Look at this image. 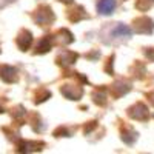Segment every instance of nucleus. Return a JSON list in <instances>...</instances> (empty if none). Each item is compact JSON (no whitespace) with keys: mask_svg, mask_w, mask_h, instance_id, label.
<instances>
[{"mask_svg":"<svg viewBox=\"0 0 154 154\" xmlns=\"http://www.w3.org/2000/svg\"><path fill=\"white\" fill-rule=\"evenodd\" d=\"M32 19H34V22L38 25V26H49V25L54 23L56 16H54L53 9H51V6L42 5V6H38V8L34 11Z\"/></svg>","mask_w":154,"mask_h":154,"instance_id":"nucleus-1","label":"nucleus"},{"mask_svg":"<svg viewBox=\"0 0 154 154\" xmlns=\"http://www.w3.org/2000/svg\"><path fill=\"white\" fill-rule=\"evenodd\" d=\"M128 116L134 120H148L149 119V109L146 108L145 103L137 102L133 106L128 108Z\"/></svg>","mask_w":154,"mask_h":154,"instance_id":"nucleus-2","label":"nucleus"},{"mask_svg":"<svg viewBox=\"0 0 154 154\" xmlns=\"http://www.w3.org/2000/svg\"><path fill=\"white\" fill-rule=\"evenodd\" d=\"M133 25H134V29L140 34H151L154 31V22H152V19H149L146 16L136 19L133 22Z\"/></svg>","mask_w":154,"mask_h":154,"instance_id":"nucleus-3","label":"nucleus"},{"mask_svg":"<svg viewBox=\"0 0 154 154\" xmlns=\"http://www.w3.org/2000/svg\"><path fill=\"white\" fill-rule=\"evenodd\" d=\"M62 94L69 100H80V97L83 96V88H82V85L66 83L62 86Z\"/></svg>","mask_w":154,"mask_h":154,"instance_id":"nucleus-4","label":"nucleus"},{"mask_svg":"<svg viewBox=\"0 0 154 154\" xmlns=\"http://www.w3.org/2000/svg\"><path fill=\"white\" fill-rule=\"evenodd\" d=\"M77 59H79V54L77 53H72V51H69V49H65V51H62V53L57 56L56 62H57V65H60L62 68H68V66L74 65Z\"/></svg>","mask_w":154,"mask_h":154,"instance_id":"nucleus-5","label":"nucleus"},{"mask_svg":"<svg viewBox=\"0 0 154 154\" xmlns=\"http://www.w3.org/2000/svg\"><path fill=\"white\" fill-rule=\"evenodd\" d=\"M0 79L6 83H16L19 80V71L11 65H0Z\"/></svg>","mask_w":154,"mask_h":154,"instance_id":"nucleus-6","label":"nucleus"},{"mask_svg":"<svg viewBox=\"0 0 154 154\" xmlns=\"http://www.w3.org/2000/svg\"><path fill=\"white\" fill-rule=\"evenodd\" d=\"M32 34H31V31H28V29H22L19 34H17V38H16V43H17V46H19V49L20 51H28L29 48H31V45H32Z\"/></svg>","mask_w":154,"mask_h":154,"instance_id":"nucleus-7","label":"nucleus"},{"mask_svg":"<svg viewBox=\"0 0 154 154\" xmlns=\"http://www.w3.org/2000/svg\"><path fill=\"white\" fill-rule=\"evenodd\" d=\"M45 148V143L43 142H29V140H20L17 143V151L20 152H32V151H42Z\"/></svg>","mask_w":154,"mask_h":154,"instance_id":"nucleus-8","label":"nucleus"},{"mask_svg":"<svg viewBox=\"0 0 154 154\" xmlns=\"http://www.w3.org/2000/svg\"><path fill=\"white\" fill-rule=\"evenodd\" d=\"M116 0H97V12L100 16H111L116 9Z\"/></svg>","mask_w":154,"mask_h":154,"instance_id":"nucleus-9","label":"nucleus"},{"mask_svg":"<svg viewBox=\"0 0 154 154\" xmlns=\"http://www.w3.org/2000/svg\"><path fill=\"white\" fill-rule=\"evenodd\" d=\"M51 48H53V37L45 35L38 40V43L35 46V54H46Z\"/></svg>","mask_w":154,"mask_h":154,"instance_id":"nucleus-10","label":"nucleus"},{"mask_svg":"<svg viewBox=\"0 0 154 154\" xmlns=\"http://www.w3.org/2000/svg\"><path fill=\"white\" fill-rule=\"evenodd\" d=\"M111 34H112V37H119V38H128V37H131L133 31H131V28H130V26H126L125 23H117V25H116V26L112 28Z\"/></svg>","mask_w":154,"mask_h":154,"instance_id":"nucleus-11","label":"nucleus"},{"mask_svg":"<svg viewBox=\"0 0 154 154\" xmlns=\"http://www.w3.org/2000/svg\"><path fill=\"white\" fill-rule=\"evenodd\" d=\"M131 89V85L125 82V80H119V82H116L112 86H111V91H112V96L116 97H120V96H125L128 91Z\"/></svg>","mask_w":154,"mask_h":154,"instance_id":"nucleus-12","label":"nucleus"},{"mask_svg":"<svg viewBox=\"0 0 154 154\" xmlns=\"http://www.w3.org/2000/svg\"><path fill=\"white\" fill-rule=\"evenodd\" d=\"M66 17H68L71 22H79V20L86 19L88 14H86L85 8H82V6H75V8H72V9H69V11L66 12Z\"/></svg>","mask_w":154,"mask_h":154,"instance_id":"nucleus-13","label":"nucleus"},{"mask_svg":"<svg viewBox=\"0 0 154 154\" xmlns=\"http://www.w3.org/2000/svg\"><path fill=\"white\" fill-rule=\"evenodd\" d=\"M120 136H122V140L126 145H133L136 142V139H137V133L133 130V128H122Z\"/></svg>","mask_w":154,"mask_h":154,"instance_id":"nucleus-14","label":"nucleus"},{"mask_svg":"<svg viewBox=\"0 0 154 154\" xmlns=\"http://www.w3.org/2000/svg\"><path fill=\"white\" fill-rule=\"evenodd\" d=\"M56 42H60L62 45H68V43H72V40H74V37H72V34L68 31V29H60L56 35Z\"/></svg>","mask_w":154,"mask_h":154,"instance_id":"nucleus-15","label":"nucleus"},{"mask_svg":"<svg viewBox=\"0 0 154 154\" xmlns=\"http://www.w3.org/2000/svg\"><path fill=\"white\" fill-rule=\"evenodd\" d=\"M51 97V93L48 91V89H45V88H40V89H37V93H35V96H34V102L35 103H42V102H45V100H48Z\"/></svg>","mask_w":154,"mask_h":154,"instance_id":"nucleus-16","label":"nucleus"},{"mask_svg":"<svg viewBox=\"0 0 154 154\" xmlns=\"http://www.w3.org/2000/svg\"><path fill=\"white\" fill-rule=\"evenodd\" d=\"M93 100L97 105H105L106 103V94H105L103 89H96L93 93Z\"/></svg>","mask_w":154,"mask_h":154,"instance_id":"nucleus-17","label":"nucleus"},{"mask_svg":"<svg viewBox=\"0 0 154 154\" xmlns=\"http://www.w3.org/2000/svg\"><path fill=\"white\" fill-rule=\"evenodd\" d=\"M154 6V0H137L136 8L139 11H148Z\"/></svg>","mask_w":154,"mask_h":154,"instance_id":"nucleus-18","label":"nucleus"},{"mask_svg":"<svg viewBox=\"0 0 154 154\" xmlns=\"http://www.w3.org/2000/svg\"><path fill=\"white\" fill-rule=\"evenodd\" d=\"M71 133H69V130L66 126H60L59 130H56L54 131V136H57V137H68Z\"/></svg>","mask_w":154,"mask_h":154,"instance_id":"nucleus-19","label":"nucleus"},{"mask_svg":"<svg viewBox=\"0 0 154 154\" xmlns=\"http://www.w3.org/2000/svg\"><path fill=\"white\" fill-rule=\"evenodd\" d=\"M23 114H25L23 106H16V108H12V116H14V117H22Z\"/></svg>","mask_w":154,"mask_h":154,"instance_id":"nucleus-20","label":"nucleus"},{"mask_svg":"<svg viewBox=\"0 0 154 154\" xmlns=\"http://www.w3.org/2000/svg\"><path fill=\"white\" fill-rule=\"evenodd\" d=\"M145 54L149 60H154V48H146L145 49Z\"/></svg>","mask_w":154,"mask_h":154,"instance_id":"nucleus-21","label":"nucleus"},{"mask_svg":"<svg viewBox=\"0 0 154 154\" xmlns=\"http://www.w3.org/2000/svg\"><path fill=\"white\" fill-rule=\"evenodd\" d=\"M11 2H14V0H0V9H2V8H5L6 5H9Z\"/></svg>","mask_w":154,"mask_h":154,"instance_id":"nucleus-22","label":"nucleus"},{"mask_svg":"<svg viewBox=\"0 0 154 154\" xmlns=\"http://www.w3.org/2000/svg\"><path fill=\"white\" fill-rule=\"evenodd\" d=\"M148 99H149V102L154 105V91L152 93H148Z\"/></svg>","mask_w":154,"mask_h":154,"instance_id":"nucleus-23","label":"nucleus"},{"mask_svg":"<svg viewBox=\"0 0 154 154\" xmlns=\"http://www.w3.org/2000/svg\"><path fill=\"white\" fill-rule=\"evenodd\" d=\"M60 2H62V3H72L74 0H60Z\"/></svg>","mask_w":154,"mask_h":154,"instance_id":"nucleus-24","label":"nucleus"},{"mask_svg":"<svg viewBox=\"0 0 154 154\" xmlns=\"http://www.w3.org/2000/svg\"><path fill=\"white\" fill-rule=\"evenodd\" d=\"M3 111H5V108H3V105H2V103H0V112H3Z\"/></svg>","mask_w":154,"mask_h":154,"instance_id":"nucleus-25","label":"nucleus"}]
</instances>
